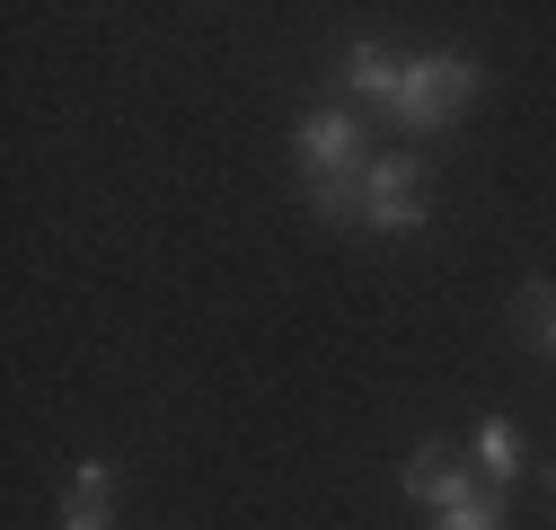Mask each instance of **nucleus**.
I'll return each mask as SVG.
<instances>
[{
  "label": "nucleus",
  "instance_id": "nucleus-5",
  "mask_svg": "<svg viewBox=\"0 0 556 530\" xmlns=\"http://www.w3.org/2000/svg\"><path fill=\"white\" fill-rule=\"evenodd\" d=\"M62 530H115V469H106V459H80V469H72Z\"/></svg>",
  "mask_w": 556,
  "mask_h": 530
},
{
  "label": "nucleus",
  "instance_id": "nucleus-2",
  "mask_svg": "<svg viewBox=\"0 0 556 530\" xmlns=\"http://www.w3.org/2000/svg\"><path fill=\"white\" fill-rule=\"evenodd\" d=\"M363 222L371 230H425V160H363Z\"/></svg>",
  "mask_w": 556,
  "mask_h": 530
},
{
  "label": "nucleus",
  "instance_id": "nucleus-3",
  "mask_svg": "<svg viewBox=\"0 0 556 530\" xmlns=\"http://www.w3.org/2000/svg\"><path fill=\"white\" fill-rule=\"evenodd\" d=\"M397 495H406V504L451 513V504H468V495H477V478L459 469V451H451V442H415V451H406V469H397Z\"/></svg>",
  "mask_w": 556,
  "mask_h": 530
},
{
  "label": "nucleus",
  "instance_id": "nucleus-9",
  "mask_svg": "<svg viewBox=\"0 0 556 530\" xmlns=\"http://www.w3.org/2000/svg\"><path fill=\"white\" fill-rule=\"evenodd\" d=\"M433 530H504V495H495V487H477L468 504H451V513H433Z\"/></svg>",
  "mask_w": 556,
  "mask_h": 530
},
{
  "label": "nucleus",
  "instance_id": "nucleus-4",
  "mask_svg": "<svg viewBox=\"0 0 556 530\" xmlns=\"http://www.w3.org/2000/svg\"><path fill=\"white\" fill-rule=\"evenodd\" d=\"M354 151H363V124L344 115V106L301 115V168H309V177H354V168H363Z\"/></svg>",
  "mask_w": 556,
  "mask_h": 530
},
{
  "label": "nucleus",
  "instance_id": "nucleus-8",
  "mask_svg": "<svg viewBox=\"0 0 556 530\" xmlns=\"http://www.w3.org/2000/svg\"><path fill=\"white\" fill-rule=\"evenodd\" d=\"M477 469L495 478V487H513V478H521V433H513L504 416H485V425H477Z\"/></svg>",
  "mask_w": 556,
  "mask_h": 530
},
{
  "label": "nucleus",
  "instance_id": "nucleus-7",
  "mask_svg": "<svg viewBox=\"0 0 556 530\" xmlns=\"http://www.w3.org/2000/svg\"><path fill=\"white\" fill-rule=\"evenodd\" d=\"M513 327H521L530 354H556V283H547V275H530V283L513 292Z\"/></svg>",
  "mask_w": 556,
  "mask_h": 530
},
{
  "label": "nucleus",
  "instance_id": "nucleus-10",
  "mask_svg": "<svg viewBox=\"0 0 556 530\" xmlns=\"http://www.w3.org/2000/svg\"><path fill=\"white\" fill-rule=\"evenodd\" d=\"M547 487H556V469H547Z\"/></svg>",
  "mask_w": 556,
  "mask_h": 530
},
{
  "label": "nucleus",
  "instance_id": "nucleus-1",
  "mask_svg": "<svg viewBox=\"0 0 556 530\" xmlns=\"http://www.w3.org/2000/svg\"><path fill=\"white\" fill-rule=\"evenodd\" d=\"M468 98H477V62L468 53H425V62H406V98L389 115L425 132V124H451Z\"/></svg>",
  "mask_w": 556,
  "mask_h": 530
},
{
  "label": "nucleus",
  "instance_id": "nucleus-6",
  "mask_svg": "<svg viewBox=\"0 0 556 530\" xmlns=\"http://www.w3.org/2000/svg\"><path fill=\"white\" fill-rule=\"evenodd\" d=\"M344 80H354L371 106H397V98H406V62H397L389 45H354V53H344Z\"/></svg>",
  "mask_w": 556,
  "mask_h": 530
}]
</instances>
